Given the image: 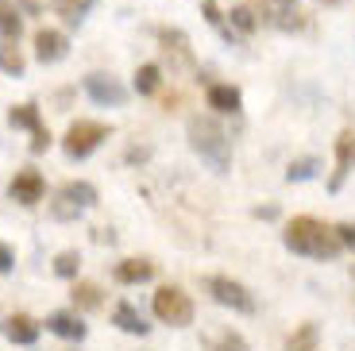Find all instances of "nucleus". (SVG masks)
<instances>
[{
	"label": "nucleus",
	"mask_w": 355,
	"mask_h": 351,
	"mask_svg": "<svg viewBox=\"0 0 355 351\" xmlns=\"http://www.w3.org/2000/svg\"><path fill=\"white\" fill-rule=\"evenodd\" d=\"M282 243L290 247V251H297V255H309V259H336L340 247H344L340 236H336V228H324V224L313 220V216L290 220L286 232H282Z\"/></svg>",
	"instance_id": "nucleus-1"
},
{
	"label": "nucleus",
	"mask_w": 355,
	"mask_h": 351,
	"mask_svg": "<svg viewBox=\"0 0 355 351\" xmlns=\"http://www.w3.org/2000/svg\"><path fill=\"white\" fill-rule=\"evenodd\" d=\"M186 135H189V147L216 170V174H228L232 166V143H228V132L213 116H193L186 123Z\"/></svg>",
	"instance_id": "nucleus-2"
},
{
	"label": "nucleus",
	"mask_w": 355,
	"mask_h": 351,
	"mask_svg": "<svg viewBox=\"0 0 355 351\" xmlns=\"http://www.w3.org/2000/svg\"><path fill=\"white\" fill-rule=\"evenodd\" d=\"M97 205V189L89 182H66L51 201V216L54 220H78L85 209Z\"/></svg>",
	"instance_id": "nucleus-3"
},
{
	"label": "nucleus",
	"mask_w": 355,
	"mask_h": 351,
	"mask_svg": "<svg viewBox=\"0 0 355 351\" xmlns=\"http://www.w3.org/2000/svg\"><path fill=\"white\" fill-rule=\"evenodd\" d=\"M155 316L170 328H186V325H193V301H189V293L178 290V286H162L155 293Z\"/></svg>",
	"instance_id": "nucleus-4"
},
{
	"label": "nucleus",
	"mask_w": 355,
	"mask_h": 351,
	"mask_svg": "<svg viewBox=\"0 0 355 351\" xmlns=\"http://www.w3.org/2000/svg\"><path fill=\"white\" fill-rule=\"evenodd\" d=\"M105 139H108V128H105V123H97V120H78L70 132H66L62 147H66V155H70V158H85V155H93V151H97Z\"/></svg>",
	"instance_id": "nucleus-5"
},
{
	"label": "nucleus",
	"mask_w": 355,
	"mask_h": 351,
	"mask_svg": "<svg viewBox=\"0 0 355 351\" xmlns=\"http://www.w3.org/2000/svg\"><path fill=\"white\" fill-rule=\"evenodd\" d=\"M205 286H209V293H213L220 305L236 309V313H255V298H251L248 286H240V282L224 278V274H213V278L205 282Z\"/></svg>",
	"instance_id": "nucleus-6"
},
{
	"label": "nucleus",
	"mask_w": 355,
	"mask_h": 351,
	"mask_svg": "<svg viewBox=\"0 0 355 351\" xmlns=\"http://www.w3.org/2000/svg\"><path fill=\"white\" fill-rule=\"evenodd\" d=\"M259 16L270 27H278V31H297L305 24L297 0H259Z\"/></svg>",
	"instance_id": "nucleus-7"
},
{
	"label": "nucleus",
	"mask_w": 355,
	"mask_h": 351,
	"mask_svg": "<svg viewBox=\"0 0 355 351\" xmlns=\"http://www.w3.org/2000/svg\"><path fill=\"white\" fill-rule=\"evenodd\" d=\"M85 93L97 101V105H112V108L128 101V89L120 85L116 78H108V74H89V78H85Z\"/></svg>",
	"instance_id": "nucleus-8"
},
{
	"label": "nucleus",
	"mask_w": 355,
	"mask_h": 351,
	"mask_svg": "<svg viewBox=\"0 0 355 351\" xmlns=\"http://www.w3.org/2000/svg\"><path fill=\"white\" fill-rule=\"evenodd\" d=\"M8 194H12V201H19V205H39L46 194L43 174H39V170H19V174L12 178Z\"/></svg>",
	"instance_id": "nucleus-9"
},
{
	"label": "nucleus",
	"mask_w": 355,
	"mask_h": 351,
	"mask_svg": "<svg viewBox=\"0 0 355 351\" xmlns=\"http://www.w3.org/2000/svg\"><path fill=\"white\" fill-rule=\"evenodd\" d=\"M66 51H70V46H66L62 31H39V35H35V58L43 62V66H46V62H62Z\"/></svg>",
	"instance_id": "nucleus-10"
},
{
	"label": "nucleus",
	"mask_w": 355,
	"mask_h": 351,
	"mask_svg": "<svg viewBox=\"0 0 355 351\" xmlns=\"http://www.w3.org/2000/svg\"><path fill=\"white\" fill-rule=\"evenodd\" d=\"M4 340H12V343H35L39 340V325L31 320V316L16 313V316L4 320Z\"/></svg>",
	"instance_id": "nucleus-11"
},
{
	"label": "nucleus",
	"mask_w": 355,
	"mask_h": 351,
	"mask_svg": "<svg viewBox=\"0 0 355 351\" xmlns=\"http://www.w3.org/2000/svg\"><path fill=\"white\" fill-rule=\"evenodd\" d=\"M46 328H51L54 336H62V340H85V325H81L73 313H54L51 320H46Z\"/></svg>",
	"instance_id": "nucleus-12"
},
{
	"label": "nucleus",
	"mask_w": 355,
	"mask_h": 351,
	"mask_svg": "<svg viewBox=\"0 0 355 351\" xmlns=\"http://www.w3.org/2000/svg\"><path fill=\"white\" fill-rule=\"evenodd\" d=\"M155 274V266L147 259H124V263L116 266V282H124V286H135V282H147Z\"/></svg>",
	"instance_id": "nucleus-13"
},
{
	"label": "nucleus",
	"mask_w": 355,
	"mask_h": 351,
	"mask_svg": "<svg viewBox=\"0 0 355 351\" xmlns=\"http://www.w3.org/2000/svg\"><path fill=\"white\" fill-rule=\"evenodd\" d=\"M112 325L124 328V332H132V336H147V320H143V316L135 313V305H128V301H120V305H116Z\"/></svg>",
	"instance_id": "nucleus-14"
},
{
	"label": "nucleus",
	"mask_w": 355,
	"mask_h": 351,
	"mask_svg": "<svg viewBox=\"0 0 355 351\" xmlns=\"http://www.w3.org/2000/svg\"><path fill=\"white\" fill-rule=\"evenodd\" d=\"M209 108H216V112H240V89L209 85Z\"/></svg>",
	"instance_id": "nucleus-15"
},
{
	"label": "nucleus",
	"mask_w": 355,
	"mask_h": 351,
	"mask_svg": "<svg viewBox=\"0 0 355 351\" xmlns=\"http://www.w3.org/2000/svg\"><path fill=\"white\" fill-rule=\"evenodd\" d=\"M93 4H97V0H51V8L58 12L66 24H81V19L89 16V8H93Z\"/></svg>",
	"instance_id": "nucleus-16"
},
{
	"label": "nucleus",
	"mask_w": 355,
	"mask_h": 351,
	"mask_svg": "<svg viewBox=\"0 0 355 351\" xmlns=\"http://www.w3.org/2000/svg\"><path fill=\"white\" fill-rule=\"evenodd\" d=\"M19 27L24 19H19L16 0H0V39H19Z\"/></svg>",
	"instance_id": "nucleus-17"
},
{
	"label": "nucleus",
	"mask_w": 355,
	"mask_h": 351,
	"mask_svg": "<svg viewBox=\"0 0 355 351\" xmlns=\"http://www.w3.org/2000/svg\"><path fill=\"white\" fill-rule=\"evenodd\" d=\"M8 123H12V128H27L31 135L43 132V120H39V108L35 105H16L8 112Z\"/></svg>",
	"instance_id": "nucleus-18"
},
{
	"label": "nucleus",
	"mask_w": 355,
	"mask_h": 351,
	"mask_svg": "<svg viewBox=\"0 0 355 351\" xmlns=\"http://www.w3.org/2000/svg\"><path fill=\"white\" fill-rule=\"evenodd\" d=\"M159 39H162V51H166V54H174L178 62L193 66V54H189V43H186L182 31H159Z\"/></svg>",
	"instance_id": "nucleus-19"
},
{
	"label": "nucleus",
	"mask_w": 355,
	"mask_h": 351,
	"mask_svg": "<svg viewBox=\"0 0 355 351\" xmlns=\"http://www.w3.org/2000/svg\"><path fill=\"white\" fill-rule=\"evenodd\" d=\"M24 54H19V46H12V39H4V43H0V70L4 74H12V78H19V74H24Z\"/></svg>",
	"instance_id": "nucleus-20"
},
{
	"label": "nucleus",
	"mask_w": 355,
	"mask_h": 351,
	"mask_svg": "<svg viewBox=\"0 0 355 351\" xmlns=\"http://www.w3.org/2000/svg\"><path fill=\"white\" fill-rule=\"evenodd\" d=\"M73 305L78 309H101V290L93 282H78V286H73Z\"/></svg>",
	"instance_id": "nucleus-21"
},
{
	"label": "nucleus",
	"mask_w": 355,
	"mask_h": 351,
	"mask_svg": "<svg viewBox=\"0 0 355 351\" xmlns=\"http://www.w3.org/2000/svg\"><path fill=\"white\" fill-rule=\"evenodd\" d=\"M317 325H302V328H297V332H293L290 336V343H286V348H290V351H313V348H317Z\"/></svg>",
	"instance_id": "nucleus-22"
},
{
	"label": "nucleus",
	"mask_w": 355,
	"mask_h": 351,
	"mask_svg": "<svg viewBox=\"0 0 355 351\" xmlns=\"http://www.w3.org/2000/svg\"><path fill=\"white\" fill-rule=\"evenodd\" d=\"M159 81H162V70H159V66H151V62L135 70V89H139V93H155Z\"/></svg>",
	"instance_id": "nucleus-23"
},
{
	"label": "nucleus",
	"mask_w": 355,
	"mask_h": 351,
	"mask_svg": "<svg viewBox=\"0 0 355 351\" xmlns=\"http://www.w3.org/2000/svg\"><path fill=\"white\" fill-rule=\"evenodd\" d=\"M317 170H320L317 158H297V162H290V170H286V182H309Z\"/></svg>",
	"instance_id": "nucleus-24"
},
{
	"label": "nucleus",
	"mask_w": 355,
	"mask_h": 351,
	"mask_svg": "<svg viewBox=\"0 0 355 351\" xmlns=\"http://www.w3.org/2000/svg\"><path fill=\"white\" fill-rule=\"evenodd\" d=\"M78 266H81L78 251H62L54 259V274H58V278H78Z\"/></svg>",
	"instance_id": "nucleus-25"
},
{
	"label": "nucleus",
	"mask_w": 355,
	"mask_h": 351,
	"mask_svg": "<svg viewBox=\"0 0 355 351\" xmlns=\"http://www.w3.org/2000/svg\"><path fill=\"white\" fill-rule=\"evenodd\" d=\"M213 351H248V340L240 332H224L213 340Z\"/></svg>",
	"instance_id": "nucleus-26"
},
{
	"label": "nucleus",
	"mask_w": 355,
	"mask_h": 351,
	"mask_svg": "<svg viewBox=\"0 0 355 351\" xmlns=\"http://www.w3.org/2000/svg\"><path fill=\"white\" fill-rule=\"evenodd\" d=\"M232 24L240 27V31H255V12H251V8H236V12H232Z\"/></svg>",
	"instance_id": "nucleus-27"
},
{
	"label": "nucleus",
	"mask_w": 355,
	"mask_h": 351,
	"mask_svg": "<svg viewBox=\"0 0 355 351\" xmlns=\"http://www.w3.org/2000/svg\"><path fill=\"white\" fill-rule=\"evenodd\" d=\"M336 236H340V243H344V247H352V251H355V220L340 224V228H336Z\"/></svg>",
	"instance_id": "nucleus-28"
},
{
	"label": "nucleus",
	"mask_w": 355,
	"mask_h": 351,
	"mask_svg": "<svg viewBox=\"0 0 355 351\" xmlns=\"http://www.w3.org/2000/svg\"><path fill=\"white\" fill-rule=\"evenodd\" d=\"M46 147H51V132L43 128V132H35V139H31V151H35V155H43Z\"/></svg>",
	"instance_id": "nucleus-29"
},
{
	"label": "nucleus",
	"mask_w": 355,
	"mask_h": 351,
	"mask_svg": "<svg viewBox=\"0 0 355 351\" xmlns=\"http://www.w3.org/2000/svg\"><path fill=\"white\" fill-rule=\"evenodd\" d=\"M12 263H16V259H12V251L4 243H0V274H8L12 271Z\"/></svg>",
	"instance_id": "nucleus-30"
}]
</instances>
